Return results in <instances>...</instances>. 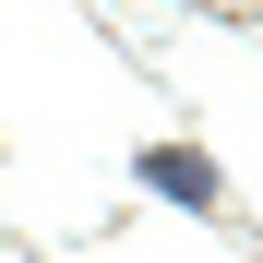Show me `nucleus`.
Returning a JSON list of instances; mask_svg holds the SVG:
<instances>
[{"label": "nucleus", "instance_id": "f257e3e1", "mask_svg": "<svg viewBox=\"0 0 263 263\" xmlns=\"http://www.w3.org/2000/svg\"><path fill=\"white\" fill-rule=\"evenodd\" d=\"M132 180H144L156 203H180V215H215V203H228V167L192 156V144H144V156H132Z\"/></svg>", "mask_w": 263, "mask_h": 263}]
</instances>
